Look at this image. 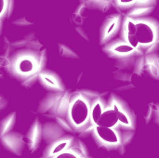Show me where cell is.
<instances>
[{"label":"cell","instance_id":"obj_17","mask_svg":"<svg viewBox=\"0 0 159 158\" xmlns=\"http://www.w3.org/2000/svg\"><path fill=\"white\" fill-rule=\"evenodd\" d=\"M78 144L76 146H73L72 148H69V149L63 151L62 153L55 156L52 158H87V156L79 149Z\"/></svg>","mask_w":159,"mask_h":158},{"label":"cell","instance_id":"obj_7","mask_svg":"<svg viewBox=\"0 0 159 158\" xmlns=\"http://www.w3.org/2000/svg\"><path fill=\"white\" fill-rule=\"evenodd\" d=\"M110 105L115 109V111L117 114L118 119H119V124L120 127L131 130L135 127V122H134V116L131 115L129 110H128L120 102L118 101H112Z\"/></svg>","mask_w":159,"mask_h":158},{"label":"cell","instance_id":"obj_13","mask_svg":"<svg viewBox=\"0 0 159 158\" xmlns=\"http://www.w3.org/2000/svg\"><path fill=\"white\" fill-rule=\"evenodd\" d=\"M75 143V139L72 137H63L54 142L48 147V155L47 156L48 158L54 157L55 156L62 153L63 151L72 148Z\"/></svg>","mask_w":159,"mask_h":158},{"label":"cell","instance_id":"obj_1","mask_svg":"<svg viewBox=\"0 0 159 158\" xmlns=\"http://www.w3.org/2000/svg\"><path fill=\"white\" fill-rule=\"evenodd\" d=\"M136 35L143 54L155 53L159 47V22L148 17L134 19Z\"/></svg>","mask_w":159,"mask_h":158},{"label":"cell","instance_id":"obj_19","mask_svg":"<svg viewBox=\"0 0 159 158\" xmlns=\"http://www.w3.org/2000/svg\"><path fill=\"white\" fill-rule=\"evenodd\" d=\"M44 81H45L48 86H50V87L56 86V85H57L56 80L53 79V78H51V76H44Z\"/></svg>","mask_w":159,"mask_h":158},{"label":"cell","instance_id":"obj_4","mask_svg":"<svg viewBox=\"0 0 159 158\" xmlns=\"http://www.w3.org/2000/svg\"><path fill=\"white\" fill-rule=\"evenodd\" d=\"M124 17L121 13H114L106 18L101 32V43L108 44L120 33Z\"/></svg>","mask_w":159,"mask_h":158},{"label":"cell","instance_id":"obj_14","mask_svg":"<svg viewBox=\"0 0 159 158\" xmlns=\"http://www.w3.org/2000/svg\"><path fill=\"white\" fill-rule=\"evenodd\" d=\"M104 102L102 99H96L90 107V116H89V123L93 126H97L99 120L105 109Z\"/></svg>","mask_w":159,"mask_h":158},{"label":"cell","instance_id":"obj_8","mask_svg":"<svg viewBox=\"0 0 159 158\" xmlns=\"http://www.w3.org/2000/svg\"><path fill=\"white\" fill-rule=\"evenodd\" d=\"M2 144L10 152L15 155H20L22 153L25 141L18 132H8L4 136H1Z\"/></svg>","mask_w":159,"mask_h":158},{"label":"cell","instance_id":"obj_3","mask_svg":"<svg viewBox=\"0 0 159 158\" xmlns=\"http://www.w3.org/2000/svg\"><path fill=\"white\" fill-rule=\"evenodd\" d=\"M90 107V102L81 95L71 102L67 117L74 129H83L89 124Z\"/></svg>","mask_w":159,"mask_h":158},{"label":"cell","instance_id":"obj_10","mask_svg":"<svg viewBox=\"0 0 159 158\" xmlns=\"http://www.w3.org/2000/svg\"><path fill=\"white\" fill-rule=\"evenodd\" d=\"M43 138V127L41 126L38 119H36L31 128L29 129L27 135L25 137V143L31 152L35 151Z\"/></svg>","mask_w":159,"mask_h":158},{"label":"cell","instance_id":"obj_6","mask_svg":"<svg viewBox=\"0 0 159 158\" xmlns=\"http://www.w3.org/2000/svg\"><path fill=\"white\" fill-rule=\"evenodd\" d=\"M93 133L96 138L106 147L121 145V133L116 129L95 126Z\"/></svg>","mask_w":159,"mask_h":158},{"label":"cell","instance_id":"obj_18","mask_svg":"<svg viewBox=\"0 0 159 158\" xmlns=\"http://www.w3.org/2000/svg\"><path fill=\"white\" fill-rule=\"evenodd\" d=\"M15 121H16V115L14 113L7 116L5 119H3L1 123V136L6 135L13 129L15 125Z\"/></svg>","mask_w":159,"mask_h":158},{"label":"cell","instance_id":"obj_2","mask_svg":"<svg viewBox=\"0 0 159 158\" xmlns=\"http://www.w3.org/2000/svg\"><path fill=\"white\" fill-rule=\"evenodd\" d=\"M124 16L133 19L148 17L157 5V0H110Z\"/></svg>","mask_w":159,"mask_h":158},{"label":"cell","instance_id":"obj_20","mask_svg":"<svg viewBox=\"0 0 159 158\" xmlns=\"http://www.w3.org/2000/svg\"><path fill=\"white\" fill-rule=\"evenodd\" d=\"M14 24H16V25H19V26H26V25H30L31 24V22H29V21H26V20H22V19H20V20H16V21H14L13 22Z\"/></svg>","mask_w":159,"mask_h":158},{"label":"cell","instance_id":"obj_9","mask_svg":"<svg viewBox=\"0 0 159 158\" xmlns=\"http://www.w3.org/2000/svg\"><path fill=\"white\" fill-rule=\"evenodd\" d=\"M105 49L108 52H110L117 57H122V58L137 55L136 50L130 45H129L127 42L122 40L121 38L115 40V41H111L110 43L106 44Z\"/></svg>","mask_w":159,"mask_h":158},{"label":"cell","instance_id":"obj_5","mask_svg":"<svg viewBox=\"0 0 159 158\" xmlns=\"http://www.w3.org/2000/svg\"><path fill=\"white\" fill-rule=\"evenodd\" d=\"M120 37L122 40L127 42L129 45H130L136 50L137 55H139V56L143 55V52L141 49L140 44L138 42V39H137L136 24H135L133 18L124 16L122 27L120 30Z\"/></svg>","mask_w":159,"mask_h":158},{"label":"cell","instance_id":"obj_16","mask_svg":"<svg viewBox=\"0 0 159 158\" xmlns=\"http://www.w3.org/2000/svg\"><path fill=\"white\" fill-rule=\"evenodd\" d=\"M81 3L85 4L89 8L98 9L102 12H106L112 7V3L110 0H79Z\"/></svg>","mask_w":159,"mask_h":158},{"label":"cell","instance_id":"obj_11","mask_svg":"<svg viewBox=\"0 0 159 158\" xmlns=\"http://www.w3.org/2000/svg\"><path fill=\"white\" fill-rule=\"evenodd\" d=\"M97 126L110 128V129H117V128L120 127L117 114L111 105L107 106L104 109Z\"/></svg>","mask_w":159,"mask_h":158},{"label":"cell","instance_id":"obj_12","mask_svg":"<svg viewBox=\"0 0 159 158\" xmlns=\"http://www.w3.org/2000/svg\"><path fill=\"white\" fill-rule=\"evenodd\" d=\"M64 137L63 129L57 123H47L43 127V138L45 141L54 142Z\"/></svg>","mask_w":159,"mask_h":158},{"label":"cell","instance_id":"obj_15","mask_svg":"<svg viewBox=\"0 0 159 158\" xmlns=\"http://www.w3.org/2000/svg\"><path fill=\"white\" fill-rule=\"evenodd\" d=\"M35 54L34 53H31L29 55L23 54L20 57L18 62H17V68L20 72L23 73V74H28L30 72H33L34 70V58Z\"/></svg>","mask_w":159,"mask_h":158}]
</instances>
